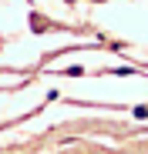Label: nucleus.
Here are the masks:
<instances>
[{
  "label": "nucleus",
  "mask_w": 148,
  "mask_h": 154,
  "mask_svg": "<svg viewBox=\"0 0 148 154\" xmlns=\"http://www.w3.org/2000/svg\"><path fill=\"white\" fill-rule=\"evenodd\" d=\"M111 74H118V77H128V74H135V67H114Z\"/></svg>",
  "instance_id": "1"
},
{
  "label": "nucleus",
  "mask_w": 148,
  "mask_h": 154,
  "mask_svg": "<svg viewBox=\"0 0 148 154\" xmlns=\"http://www.w3.org/2000/svg\"><path fill=\"white\" fill-rule=\"evenodd\" d=\"M64 74H67V77H81V74H84V67H67Z\"/></svg>",
  "instance_id": "2"
},
{
  "label": "nucleus",
  "mask_w": 148,
  "mask_h": 154,
  "mask_svg": "<svg viewBox=\"0 0 148 154\" xmlns=\"http://www.w3.org/2000/svg\"><path fill=\"white\" fill-rule=\"evenodd\" d=\"M131 114H135V117H148V104H141V107H135Z\"/></svg>",
  "instance_id": "3"
}]
</instances>
